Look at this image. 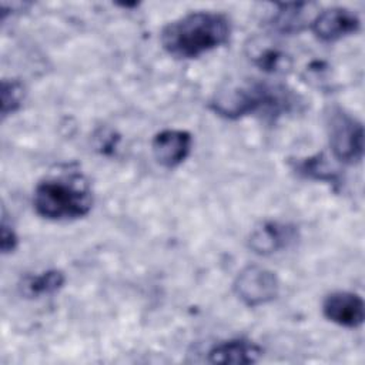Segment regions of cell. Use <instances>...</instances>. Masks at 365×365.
Masks as SVG:
<instances>
[{
	"label": "cell",
	"mask_w": 365,
	"mask_h": 365,
	"mask_svg": "<svg viewBox=\"0 0 365 365\" xmlns=\"http://www.w3.org/2000/svg\"><path fill=\"white\" fill-rule=\"evenodd\" d=\"M299 97L282 84L258 78H241L224 84L211 98L210 108L220 117L237 120L258 114L278 118L298 110Z\"/></svg>",
	"instance_id": "6da1fadb"
},
{
	"label": "cell",
	"mask_w": 365,
	"mask_h": 365,
	"mask_svg": "<svg viewBox=\"0 0 365 365\" xmlns=\"http://www.w3.org/2000/svg\"><path fill=\"white\" fill-rule=\"evenodd\" d=\"M231 21L220 11H191L170 23L160 33L163 48L180 60L197 58L228 43Z\"/></svg>",
	"instance_id": "7a4b0ae2"
},
{
	"label": "cell",
	"mask_w": 365,
	"mask_h": 365,
	"mask_svg": "<svg viewBox=\"0 0 365 365\" xmlns=\"http://www.w3.org/2000/svg\"><path fill=\"white\" fill-rule=\"evenodd\" d=\"M33 208L46 220H77L91 211L93 192L81 175L48 177L36 185Z\"/></svg>",
	"instance_id": "3957f363"
},
{
	"label": "cell",
	"mask_w": 365,
	"mask_h": 365,
	"mask_svg": "<svg viewBox=\"0 0 365 365\" xmlns=\"http://www.w3.org/2000/svg\"><path fill=\"white\" fill-rule=\"evenodd\" d=\"M329 147L335 160L355 164L364 155V128L359 120L345 110L335 107L328 114Z\"/></svg>",
	"instance_id": "277c9868"
},
{
	"label": "cell",
	"mask_w": 365,
	"mask_h": 365,
	"mask_svg": "<svg viewBox=\"0 0 365 365\" xmlns=\"http://www.w3.org/2000/svg\"><path fill=\"white\" fill-rule=\"evenodd\" d=\"M232 289L247 307H259L274 301L279 292L275 272L259 265H248L238 272Z\"/></svg>",
	"instance_id": "5b68a950"
},
{
	"label": "cell",
	"mask_w": 365,
	"mask_h": 365,
	"mask_svg": "<svg viewBox=\"0 0 365 365\" xmlns=\"http://www.w3.org/2000/svg\"><path fill=\"white\" fill-rule=\"evenodd\" d=\"M309 27L318 40L332 43L359 31L361 19L354 10L335 6L318 11Z\"/></svg>",
	"instance_id": "8992f818"
},
{
	"label": "cell",
	"mask_w": 365,
	"mask_h": 365,
	"mask_svg": "<svg viewBox=\"0 0 365 365\" xmlns=\"http://www.w3.org/2000/svg\"><path fill=\"white\" fill-rule=\"evenodd\" d=\"M324 317L344 328H359L365 319V304L361 295L351 291H334L322 301Z\"/></svg>",
	"instance_id": "52a82bcc"
},
{
	"label": "cell",
	"mask_w": 365,
	"mask_h": 365,
	"mask_svg": "<svg viewBox=\"0 0 365 365\" xmlns=\"http://www.w3.org/2000/svg\"><path fill=\"white\" fill-rule=\"evenodd\" d=\"M192 137L185 130L165 128L151 140V151L155 161L164 168H175L182 164L191 153Z\"/></svg>",
	"instance_id": "ba28073f"
},
{
	"label": "cell",
	"mask_w": 365,
	"mask_h": 365,
	"mask_svg": "<svg viewBox=\"0 0 365 365\" xmlns=\"http://www.w3.org/2000/svg\"><path fill=\"white\" fill-rule=\"evenodd\" d=\"M298 238L295 225L279 221H265L255 227L248 238V247L258 255H271L288 248Z\"/></svg>",
	"instance_id": "9c48e42d"
},
{
	"label": "cell",
	"mask_w": 365,
	"mask_h": 365,
	"mask_svg": "<svg viewBox=\"0 0 365 365\" xmlns=\"http://www.w3.org/2000/svg\"><path fill=\"white\" fill-rule=\"evenodd\" d=\"M262 356V348L254 341L245 338L227 339L215 344L208 351V362L211 364H255Z\"/></svg>",
	"instance_id": "30bf717a"
},
{
	"label": "cell",
	"mask_w": 365,
	"mask_h": 365,
	"mask_svg": "<svg viewBox=\"0 0 365 365\" xmlns=\"http://www.w3.org/2000/svg\"><path fill=\"white\" fill-rule=\"evenodd\" d=\"M247 56L252 64L268 74H285L292 67L289 54L267 38H252L247 46Z\"/></svg>",
	"instance_id": "8fae6325"
},
{
	"label": "cell",
	"mask_w": 365,
	"mask_h": 365,
	"mask_svg": "<svg viewBox=\"0 0 365 365\" xmlns=\"http://www.w3.org/2000/svg\"><path fill=\"white\" fill-rule=\"evenodd\" d=\"M311 3H281L269 17V26L279 34H297L311 26L315 14Z\"/></svg>",
	"instance_id": "7c38bea8"
},
{
	"label": "cell",
	"mask_w": 365,
	"mask_h": 365,
	"mask_svg": "<svg viewBox=\"0 0 365 365\" xmlns=\"http://www.w3.org/2000/svg\"><path fill=\"white\" fill-rule=\"evenodd\" d=\"M66 275L60 269H47L38 274H27L19 282V292L24 298H41L61 289Z\"/></svg>",
	"instance_id": "4fadbf2b"
},
{
	"label": "cell",
	"mask_w": 365,
	"mask_h": 365,
	"mask_svg": "<svg viewBox=\"0 0 365 365\" xmlns=\"http://www.w3.org/2000/svg\"><path fill=\"white\" fill-rule=\"evenodd\" d=\"M292 170L298 175L309 180L327 181L329 184H335L339 181L338 171L331 165L324 153H318L315 155L292 161Z\"/></svg>",
	"instance_id": "5bb4252c"
},
{
	"label": "cell",
	"mask_w": 365,
	"mask_h": 365,
	"mask_svg": "<svg viewBox=\"0 0 365 365\" xmlns=\"http://www.w3.org/2000/svg\"><path fill=\"white\" fill-rule=\"evenodd\" d=\"M24 86L19 80L1 81V117L16 113L24 100Z\"/></svg>",
	"instance_id": "9a60e30c"
},
{
	"label": "cell",
	"mask_w": 365,
	"mask_h": 365,
	"mask_svg": "<svg viewBox=\"0 0 365 365\" xmlns=\"http://www.w3.org/2000/svg\"><path fill=\"white\" fill-rule=\"evenodd\" d=\"M19 237L16 234V230L11 225V221L9 222L7 215L3 212L1 218V252L10 254L17 248Z\"/></svg>",
	"instance_id": "2e32d148"
}]
</instances>
